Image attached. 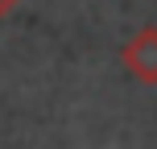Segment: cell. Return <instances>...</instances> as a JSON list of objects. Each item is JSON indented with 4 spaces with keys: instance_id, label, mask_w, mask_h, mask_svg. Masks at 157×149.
I'll return each mask as SVG.
<instances>
[{
    "instance_id": "2",
    "label": "cell",
    "mask_w": 157,
    "mask_h": 149,
    "mask_svg": "<svg viewBox=\"0 0 157 149\" xmlns=\"http://www.w3.org/2000/svg\"><path fill=\"white\" fill-rule=\"evenodd\" d=\"M17 8H21V0H0V21H4V17H13Z\"/></svg>"
},
{
    "instance_id": "1",
    "label": "cell",
    "mask_w": 157,
    "mask_h": 149,
    "mask_svg": "<svg viewBox=\"0 0 157 149\" xmlns=\"http://www.w3.org/2000/svg\"><path fill=\"white\" fill-rule=\"evenodd\" d=\"M120 62L136 83H157V25H145L120 50Z\"/></svg>"
}]
</instances>
